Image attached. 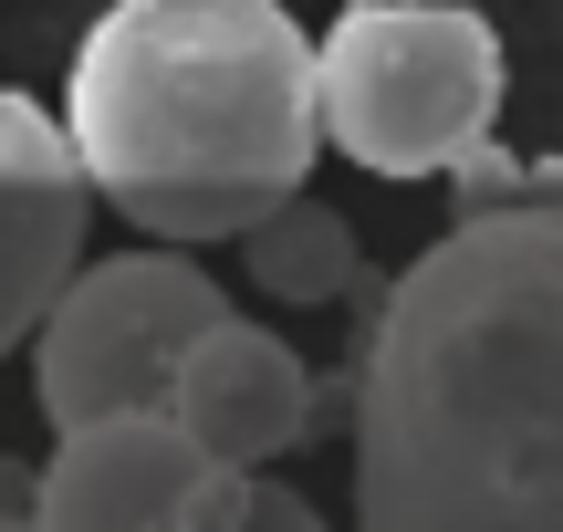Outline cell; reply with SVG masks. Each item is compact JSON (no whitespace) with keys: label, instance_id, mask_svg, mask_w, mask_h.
<instances>
[{"label":"cell","instance_id":"cell-1","mask_svg":"<svg viewBox=\"0 0 563 532\" xmlns=\"http://www.w3.org/2000/svg\"><path fill=\"white\" fill-rule=\"evenodd\" d=\"M355 532H563V188L460 209L365 303Z\"/></svg>","mask_w":563,"mask_h":532},{"label":"cell","instance_id":"cell-2","mask_svg":"<svg viewBox=\"0 0 563 532\" xmlns=\"http://www.w3.org/2000/svg\"><path fill=\"white\" fill-rule=\"evenodd\" d=\"M95 188L157 241H241L302 199L323 136V42L282 0H104L63 95Z\"/></svg>","mask_w":563,"mask_h":532},{"label":"cell","instance_id":"cell-3","mask_svg":"<svg viewBox=\"0 0 563 532\" xmlns=\"http://www.w3.org/2000/svg\"><path fill=\"white\" fill-rule=\"evenodd\" d=\"M501 32L460 0H355L323 32V136L365 178H449L490 146Z\"/></svg>","mask_w":563,"mask_h":532},{"label":"cell","instance_id":"cell-4","mask_svg":"<svg viewBox=\"0 0 563 532\" xmlns=\"http://www.w3.org/2000/svg\"><path fill=\"white\" fill-rule=\"evenodd\" d=\"M220 282L188 262V241L167 251H125V262H84L74 292L42 313L32 334V397L53 429H84V418L115 408H167L188 345L220 324Z\"/></svg>","mask_w":563,"mask_h":532},{"label":"cell","instance_id":"cell-5","mask_svg":"<svg viewBox=\"0 0 563 532\" xmlns=\"http://www.w3.org/2000/svg\"><path fill=\"white\" fill-rule=\"evenodd\" d=\"M209 480L220 450H199L178 408H115L42 459V532H199Z\"/></svg>","mask_w":563,"mask_h":532},{"label":"cell","instance_id":"cell-6","mask_svg":"<svg viewBox=\"0 0 563 532\" xmlns=\"http://www.w3.org/2000/svg\"><path fill=\"white\" fill-rule=\"evenodd\" d=\"M95 167L74 125H53L32 95H0V355L32 345L42 313L84 271V220H95Z\"/></svg>","mask_w":563,"mask_h":532},{"label":"cell","instance_id":"cell-7","mask_svg":"<svg viewBox=\"0 0 563 532\" xmlns=\"http://www.w3.org/2000/svg\"><path fill=\"white\" fill-rule=\"evenodd\" d=\"M167 408L199 429V450L241 459V470H262L282 459L302 429H313V376H302V355L282 345L272 324H241V313H220V324L188 345L178 387H167Z\"/></svg>","mask_w":563,"mask_h":532},{"label":"cell","instance_id":"cell-8","mask_svg":"<svg viewBox=\"0 0 563 532\" xmlns=\"http://www.w3.org/2000/svg\"><path fill=\"white\" fill-rule=\"evenodd\" d=\"M241 251H251V282L272 303H334V292H355V220H334L323 199H282L262 230H241Z\"/></svg>","mask_w":563,"mask_h":532},{"label":"cell","instance_id":"cell-9","mask_svg":"<svg viewBox=\"0 0 563 532\" xmlns=\"http://www.w3.org/2000/svg\"><path fill=\"white\" fill-rule=\"evenodd\" d=\"M241 532H323V512L302 491H282V480H251V522Z\"/></svg>","mask_w":563,"mask_h":532},{"label":"cell","instance_id":"cell-10","mask_svg":"<svg viewBox=\"0 0 563 532\" xmlns=\"http://www.w3.org/2000/svg\"><path fill=\"white\" fill-rule=\"evenodd\" d=\"M0 532H42V470L0 459Z\"/></svg>","mask_w":563,"mask_h":532},{"label":"cell","instance_id":"cell-11","mask_svg":"<svg viewBox=\"0 0 563 532\" xmlns=\"http://www.w3.org/2000/svg\"><path fill=\"white\" fill-rule=\"evenodd\" d=\"M344 11H355V0H344Z\"/></svg>","mask_w":563,"mask_h":532},{"label":"cell","instance_id":"cell-12","mask_svg":"<svg viewBox=\"0 0 563 532\" xmlns=\"http://www.w3.org/2000/svg\"><path fill=\"white\" fill-rule=\"evenodd\" d=\"M95 11H104V0H95Z\"/></svg>","mask_w":563,"mask_h":532}]
</instances>
